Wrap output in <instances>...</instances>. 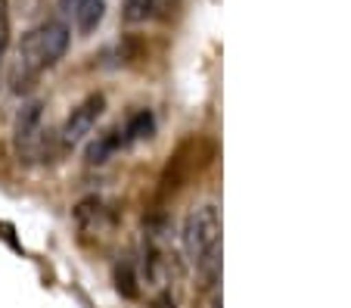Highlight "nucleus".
<instances>
[{
  "label": "nucleus",
  "mask_w": 351,
  "mask_h": 308,
  "mask_svg": "<svg viewBox=\"0 0 351 308\" xmlns=\"http://www.w3.org/2000/svg\"><path fill=\"white\" fill-rule=\"evenodd\" d=\"M78 3H81V0H60V7L66 10V13H72V10L78 7Z\"/></svg>",
  "instance_id": "12"
},
{
  "label": "nucleus",
  "mask_w": 351,
  "mask_h": 308,
  "mask_svg": "<svg viewBox=\"0 0 351 308\" xmlns=\"http://www.w3.org/2000/svg\"><path fill=\"white\" fill-rule=\"evenodd\" d=\"M10 44V13H7V0H0V54Z\"/></svg>",
  "instance_id": "11"
},
{
  "label": "nucleus",
  "mask_w": 351,
  "mask_h": 308,
  "mask_svg": "<svg viewBox=\"0 0 351 308\" xmlns=\"http://www.w3.org/2000/svg\"><path fill=\"white\" fill-rule=\"evenodd\" d=\"M103 13H106V3H103V0H81L69 16H72L75 28H78L81 34H90L93 28L103 22Z\"/></svg>",
  "instance_id": "6"
},
{
  "label": "nucleus",
  "mask_w": 351,
  "mask_h": 308,
  "mask_svg": "<svg viewBox=\"0 0 351 308\" xmlns=\"http://www.w3.org/2000/svg\"><path fill=\"white\" fill-rule=\"evenodd\" d=\"M119 150H125V141H121V128H112V131L99 134L97 141L87 147V162H90V165H99V162H106L109 156L119 153Z\"/></svg>",
  "instance_id": "7"
},
{
  "label": "nucleus",
  "mask_w": 351,
  "mask_h": 308,
  "mask_svg": "<svg viewBox=\"0 0 351 308\" xmlns=\"http://www.w3.org/2000/svg\"><path fill=\"white\" fill-rule=\"evenodd\" d=\"M184 246L199 277L212 287L221 277V215L215 206H199L184 222Z\"/></svg>",
  "instance_id": "1"
},
{
  "label": "nucleus",
  "mask_w": 351,
  "mask_h": 308,
  "mask_svg": "<svg viewBox=\"0 0 351 308\" xmlns=\"http://www.w3.org/2000/svg\"><path fill=\"white\" fill-rule=\"evenodd\" d=\"M115 281H119V289L125 296H137V277H134V271H131V261H121L119 268H115Z\"/></svg>",
  "instance_id": "10"
},
{
  "label": "nucleus",
  "mask_w": 351,
  "mask_h": 308,
  "mask_svg": "<svg viewBox=\"0 0 351 308\" xmlns=\"http://www.w3.org/2000/svg\"><path fill=\"white\" fill-rule=\"evenodd\" d=\"M44 121H40V103H32V106L22 109L19 121H16V147H19V156L25 159H38L44 153Z\"/></svg>",
  "instance_id": "4"
},
{
  "label": "nucleus",
  "mask_w": 351,
  "mask_h": 308,
  "mask_svg": "<svg viewBox=\"0 0 351 308\" xmlns=\"http://www.w3.org/2000/svg\"><path fill=\"white\" fill-rule=\"evenodd\" d=\"M66 50H69V25L66 22L50 19V22H44V25L32 28V32L19 40V50H16V66H13L16 87H22V81L40 75L44 69L56 66Z\"/></svg>",
  "instance_id": "2"
},
{
  "label": "nucleus",
  "mask_w": 351,
  "mask_h": 308,
  "mask_svg": "<svg viewBox=\"0 0 351 308\" xmlns=\"http://www.w3.org/2000/svg\"><path fill=\"white\" fill-rule=\"evenodd\" d=\"M159 10V0H125V19L128 22H146Z\"/></svg>",
  "instance_id": "9"
},
{
  "label": "nucleus",
  "mask_w": 351,
  "mask_h": 308,
  "mask_svg": "<svg viewBox=\"0 0 351 308\" xmlns=\"http://www.w3.org/2000/svg\"><path fill=\"white\" fill-rule=\"evenodd\" d=\"M103 106H106V100H103L99 94H90L84 103H81V106H75L72 115L66 119V125H62V131H60V143H62V147H78V143L93 131L97 119L103 115Z\"/></svg>",
  "instance_id": "3"
},
{
  "label": "nucleus",
  "mask_w": 351,
  "mask_h": 308,
  "mask_svg": "<svg viewBox=\"0 0 351 308\" xmlns=\"http://www.w3.org/2000/svg\"><path fill=\"white\" fill-rule=\"evenodd\" d=\"M75 222H78V228L84 234H106V230H112L115 218L99 200H84L75 209Z\"/></svg>",
  "instance_id": "5"
},
{
  "label": "nucleus",
  "mask_w": 351,
  "mask_h": 308,
  "mask_svg": "<svg viewBox=\"0 0 351 308\" xmlns=\"http://www.w3.org/2000/svg\"><path fill=\"white\" fill-rule=\"evenodd\" d=\"M156 128V119L149 109H140V112H134L131 119L125 121V128H121V141H125V147H131V143L137 141H146V137L153 134Z\"/></svg>",
  "instance_id": "8"
}]
</instances>
